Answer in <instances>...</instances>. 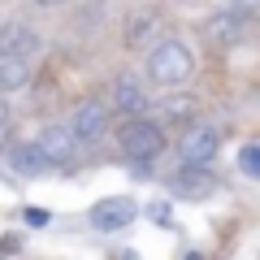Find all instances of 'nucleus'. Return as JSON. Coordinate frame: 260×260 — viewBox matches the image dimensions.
I'll list each match as a JSON object with an SVG mask.
<instances>
[{"mask_svg": "<svg viewBox=\"0 0 260 260\" xmlns=\"http://www.w3.org/2000/svg\"><path fill=\"white\" fill-rule=\"evenodd\" d=\"M195 74V52L182 44V39H152L148 48V78L156 87H178Z\"/></svg>", "mask_w": 260, "mask_h": 260, "instance_id": "f257e3e1", "label": "nucleus"}, {"mask_svg": "<svg viewBox=\"0 0 260 260\" xmlns=\"http://www.w3.org/2000/svg\"><path fill=\"white\" fill-rule=\"evenodd\" d=\"M117 148L126 160H135V165H148V160H156L160 152H165V126L152 117H143V113H135V117L121 121L117 130Z\"/></svg>", "mask_w": 260, "mask_h": 260, "instance_id": "f03ea898", "label": "nucleus"}, {"mask_svg": "<svg viewBox=\"0 0 260 260\" xmlns=\"http://www.w3.org/2000/svg\"><path fill=\"white\" fill-rule=\"evenodd\" d=\"M178 152H182V165H213L217 152H221V130L208 126V121H195L182 130Z\"/></svg>", "mask_w": 260, "mask_h": 260, "instance_id": "7ed1b4c3", "label": "nucleus"}, {"mask_svg": "<svg viewBox=\"0 0 260 260\" xmlns=\"http://www.w3.org/2000/svg\"><path fill=\"white\" fill-rule=\"evenodd\" d=\"M135 217H139V204H135L130 195H109V200H100V204L87 213V221H91L95 230L113 234V230H126Z\"/></svg>", "mask_w": 260, "mask_h": 260, "instance_id": "20e7f679", "label": "nucleus"}, {"mask_svg": "<svg viewBox=\"0 0 260 260\" xmlns=\"http://www.w3.org/2000/svg\"><path fill=\"white\" fill-rule=\"evenodd\" d=\"M70 130H74V139L78 143H100L104 135H109V109H104L100 100H83L74 109V121H70Z\"/></svg>", "mask_w": 260, "mask_h": 260, "instance_id": "39448f33", "label": "nucleus"}, {"mask_svg": "<svg viewBox=\"0 0 260 260\" xmlns=\"http://www.w3.org/2000/svg\"><path fill=\"white\" fill-rule=\"evenodd\" d=\"M78 148H83V143L74 139L70 126H44L39 130V152L48 156V165H74Z\"/></svg>", "mask_w": 260, "mask_h": 260, "instance_id": "423d86ee", "label": "nucleus"}, {"mask_svg": "<svg viewBox=\"0 0 260 260\" xmlns=\"http://www.w3.org/2000/svg\"><path fill=\"white\" fill-rule=\"evenodd\" d=\"M39 52V35L26 22H9L0 26V56H35Z\"/></svg>", "mask_w": 260, "mask_h": 260, "instance_id": "0eeeda50", "label": "nucleus"}, {"mask_svg": "<svg viewBox=\"0 0 260 260\" xmlns=\"http://www.w3.org/2000/svg\"><path fill=\"white\" fill-rule=\"evenodd\" d=\"M169 186H174L182 200H204L217 182H213V174H208V165H182V169L174 174V182H169Z\"/></svg>", "mask_w": 260, "mask_h": 260, "instance_id": "6e6552de", "label": "nucleus"}, {"mask_svg": "<svg viewBox=\"0 0 260 260\" xmlns=\"http://www.w3.org/2000/svg\"><path fill=\"white\" fill-rule=\"evenodd\" d=\"M9 165L18 178H44L48 156L39 152V143H18V148H9Z\"/></svg>", "mask_w": 260, "mask_h": 260, "instance_id": "1a4fd4ad", "label": "nucleus"}, {"mask_svg": "<svg viewBox=\"0 0 260 260\" xmlns=\"http://www.w3.org/2000/svg\"><path fill=\"white\" fill-rule=\"evenodd\" d=\"M113 104H117V113H121V117L148 113V95H143V91H139V83H135V78H126V74H121L117 83H113Z\"/></svg>", "mask_w": 260, "mask_h": 260, "instance_id": "9d476101", "label": "nucleus"}, {"mask_svg": "<svg viewBox=\"0 0 260 260\" xmlns=\"http://www.w3.org/2000/svg\"><path fill=\"white\" fill-rule=\"evenodd\" d=\"M156 30H160V13L143 9V13H135V18H130V30H126V44H130V48H148L152 39H156Z\"/></svg>", "mask_w": 260, "mask_h": 260, "instance_id": "9b49d317", "label": "nucleus"}, {"mask_svg": "<svg viewBox=\"0 0 260 260\" xmlns=\"http://www.w3.org/2000/svg\"><path fill=\"white\" fill-rule=\"evenodd\" d=\"M30 83V56H0V91H18Z\"/></svg>", "mask_w": 260, "mask_h": 260, "instance_id": "f8f14e48", "label": "nucleus"}, {"mask_svg": "<svg viewBox=\"0 0 260 260\" xmlns=\"http://www.w3.org/2000/svg\"><path fill=\"white\" fill-rule=\"evenodd\" d=\"M239 169H243V178H260V143H243Z\"/></svg>", "mask_w": 260, "mask_h": 260, "instance_id": "ddd939ff", "label": "nucleus"}, {"mask_svg": "<svg viewBox=\"0 0 260 260\" xmlns=\"http://www.w3.org/2000/svg\"><path fill=\"white\" fill-rule=\"evenodd\" d=\"M9 135H13V113H9V104L0 100V152L9 148Z\"/></svg>", "mask_w": 260, "mask_h": 260, "instance_id": "4468645a", "label": "nucleus"}, {"mask_svg": "<svg viewBox=\"0 0 260 260\" xmlns=\"http://www.w3.org/2000/svg\"><path fill=\"white\" fill-rule=\"evenodd\" d=\"M148 217H152V221H160V225H169V221H174V208H169L165 200H152V204H148Z\"/></svg>", "mask_w": 260, "mask_h": 260, "instance_id": "2eb2a0df", "label": "nucleus"}, {"mask_svg": "<svg viewBox=\"0 0 260 260\" xmlns=\"http://www.w3.org/2000/svg\"><path fill=\"white\" fill-rule=\"evenodd\" d=\"M0 251H5V256H9V251H22V234H18V239H13V234H9V239H0Z\"/></svg>", "mask_w": 260, "mask_h": 260, "instance_id": "dca6fc26", "label": "nucleus"}, {"mask_svg": "<svg viewBox=\"0 0 260 260\" xmlns=\"http://www.w3.org/2000/svg\"><path fill=\"white\" fill-rule=\"evenodd\" d=\"M26 225H48V213H39V208H30V213H26Z\"/></svg>", "mask_w": 260, "mask_h": 260, "instance_id": "f3484780", "label": "nucleus"}, {"mask_svg": "<svg viewBox=\"0 0 260 260\" xmlns=\"http://www.w3.org/2000/svg\"><path fill=\"white\" fill-rule=\"evenodd\" d=\"M35 5H56V0H35Z\"/></svg>", "mask_w": 260, "mask_h": 260, "instance_id": "a211bd4d", "label": "nucleus"}]
</instances>
